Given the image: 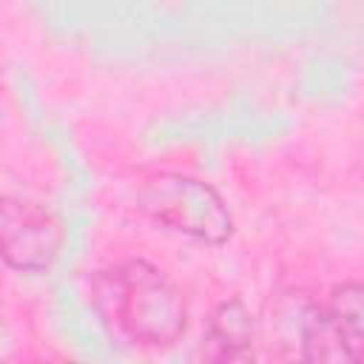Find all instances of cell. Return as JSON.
Listing matches in <instances>:
<instances>
[{
	"instance_id": "obj_1",
	"label": "cell",
	"mask_w": 364,
	"mask_h": 364,
	"mask_svg": "<svg viewBox=\"0 0 364 364\" xmlns=\"http://www.w3.org/2000/svg\"><path fill=\"white\" fill-rule=\"evenodd\" d=\"M91 301L111 333L131 344L162 347L185 333L179 290L142 259H128L97 273Z\"/></svg>"
},
{
	"instance_id": "obj_4",
	"label": "cell",
	"mask_w": 364,
	"mask_h": 364,
	"mask_svg": "<svg viewBox=\"0 0 364 364\" xmlns=\"http://www.w3.org/2000/svg\"><path fill=\"white\" fill-rule=\"evenodd\" d=\"M3 256L17 270H43L60 250L63 230L57 216L40 202L6 196L0 213Z\"/></svg>"
},
{
	"instance_id": "obj_2",
	"label": "cell",
	"mask_w": 364,
	"mask_h": 364,
	"mask_svg": "<svg viewBox=\"0 0 364 364\" xmlns=\"http://www.w3.org/2000/svg\"><path fill=\"white\" fill-rule=\"evenodd\" d=\"M139 208L168 230L219 245L230 236L233 219L222 196L202 179L182 173H159L148 179L139 193Z\"/></svg>"
},
{
	"instance_id": "obj_5",
	"label": "cell",
	"mask_w": 364,
	"mask_h": 364,
	"mask_svg": "<svg viewBox=\"0 0 364 364\" xmlns=\"http://www.w3.org/2000/svg\"><path fill=\"white\" fill-rule=\"evenodd\" d=\"M250 338H253V324L247 310L239 301H228L216 310V316L210 318L205 344H202V355L208 358H228V361H239V358H250Z\"/></svg>"
},
{
	"instance_id": "obj_3",
	"label": "cell",
	"mask_w": 364,
	"mask_h": 364,
	"mask_svg": "<svg viewBox=\"0 0 364 364\" xmlns=\"http://www.w3.org/2000/svg\"><path fill=\"white\" fill-rule=\"evenodd\" d=\"M304 358L364 361V282L338 284L301 324Z\"/></svg>"
}]
</instances>
